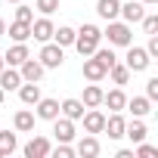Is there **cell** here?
<instances>
[{"label":"cell","instance_id":"cell-8","mask_svg":"<svg viewBox=\"0 0 158 158\" xmlns=\"http://www.w3.org/2000/svg\"><path fill=\"white\" fill-rule=\"evenodd\" d=\"M53 31H56V25L44 16V19H37V22H31V37L34 40H40V44H47L50 37H53Z\"/></svg>","mask_w":158,"mask_h":158},{"label":"cell","instance_id":"cell-35","mask_svg":"<svg viewBox=\"0 0 158 158\" xmlns=\"http://www.w3.org/2000/svg\"><path fill=\"white\" fill-rule=\"evenodd\" d=\"M146 96L158 99V77H149V81H146Z\"/></svg>","mask_w":158,"mask_h":158},{"label":"cell","instance_id":"cell-37","mask_svg":"<svg viewBox=\"0 0 158 158\" xmlns=\"http://www.w3.org/2000/svg\"><path fill=\"white\" fill-rule=\"evenodd\" d=\"M0 34H6V22L3 19H0Z\"/></svg>","mask_w":158,"mask_h":158},{"label":"cell","instance_id":"cell-41","mask_svg":"<svg viewBox=\"0 0 158 158\" xmlns=\"http://www.w3.org/2000/svg\"><path fill=\"white\" fill-rule=\"evenodd\" d=\"M6 3H22V0H6Z\"/></svg>","mask_w":158,"mask_h":158},{"label":"cell","instance_id":"cell-23","mask_svg":"<svg viewBox=\"0 0 158 158\" xmlns=\"http://www.w3.org/2000/svg\"><path fill=\"white\" fill-rule=\"evenodd\" d=\"M124 102H127L124 90H109V93H102V106H109L112 112H121V109H124Z\"/></svg>","mask_w":158,"mask_h":158},{"label":"cell","instance_id":"cell-18","mask_svg":"<svg viewBox=\"0 0 158 158\" xmlns=\"http://www.w3.org/2000/svg\"><path fill=\"white\" fill-rule=\"evenodd\" d=\"M19 84H22V74L19 71H13V68H3L0 71V90H19Z\"/></svg>","mask_w":158,"mask_h":158},{"label":"cell","instance_id":"cell-7","mask_svg":"<svg viewBox=\"0 0 158 158\" xmlns=\"http://www.w3.org/2000/svg\"><path fill=\"white\" fill-rule=\"evenodd\" d=\"M106 74H109V68H106L96 56H93V59H87V56H84V77H87V81H93V84H96V81H102Z\"/></svg>","mask_w":158,"mask_h":158},{"label":"cell","instance_id":"cell-40","mask_svg":"<svg viewBox=\"0 0 158 158\" xmlns=\"http://www.w3.org/2000/svg\"><path fill=\"white\" fill-rule=\"evenodd\" d=\"M0 106H3V90H0Z\"/></svg>","mask_w":158,"mask_h":158},{"label":"cell","instance_id":"cell-16","mask_svg":"<svg viewBox=\"0 0 158 158\" xmlns=\"http://www.w3.org/2000/svg\"><path fill=\"white\" fill-rule=\"evenodd\" d=\"M19 99H22L25 106H34V102L40 99V87H37V81H25V84H19Z\"/></svg>","mask_w":158,"mask_h":158},{"label":"cell","instance_id":"cell-20","mask_svg":"<svg viewBox=\"0 0 158 158\" xmlns=\"http://www.w3.org/2000/svg\"><path fill=\"white\" fill-rule=\"evenodd\" d=\"M130 112H133V118H143V115H149L152 112V99L149 96H133L130 102H124Z\"/></svg>","mask_w":158,"mask_h":158},{"label":"cell","instance_id":"cell-12","mask_svg":"<svg viewBox=\"0 0 158 158\" xmlns=\"http://www.w3.org/2000/svg\"><path fill=\"white\" fill-rule=\"evenodd\" d=\"M118 16H124V22L133 25V22H139V19L146 16V10H143L139 0H130V3H121V13H118Z\"/></svg>","mask_w":158,"mask_h":158},{"label":"cell","instance_id":"cell-10","mask_svg":"<svg viewBox=\"0 0 158 158\" xmlns=\"http://www.w3.org/2000/svg\"><path fill=\"white\" fill-rule=\"evenodd\" d=\"M28 56H31V53H28V47H25V44H16V47H10V50L3 53V62H6L10 68H19Z\"/></svg>","mask_w":158,"mask_h":158},{"label":"cell","instance_id":"cell-29","mask_svg":"<svg viewBox=\"0 0 158 158\" xmlns=\"http://www.w3.org/2000/svg\"><path fill=\"white\" fill-rule=\"evenodd\" d=\"M93 56H96V59H99V62H102L106 68H112V65L118 62V56L112 53V47H109V50H99V47H96V50H93Z\"/></svg>","mask_w":158,"mask_h":158},{"label":"cell","instance_id":"cell-21","mask_svg":"<svg viewBox=\"0 0 158 158\" xmlns=\"http://www.w3.org/2000/svg\"><path fill=\"white\" fill-rule=\"evenodd\" d=\"M13 124H16V130H19V133H31V130H34V112H28V109L16 112Z\"/></svg>","mask_w":158,"mask_h":158},{"label":"cell","instance_id":"cell-25","mask_svg":"<svg viewBox=\"0 0 158 158\" xmlns=\"http://www.w3.org/2000/svg\"><path fill=\"white\" fill-rule=\"evenodd\" d=\"M146 133H149V130H146V124H143L139 118H136V121H130V124H124V136H130L133 143H143V139H146Z\"/></svg>","mask_w":158,"mask_h":158},{"label":"cell","instance_id":"cell-30","mask_svg":"<svg viewBox=\"0 0 158 158\" xmlns=\"http://www.w3.org/2000/svg\"><path fill=\"white\" fill-rule=\"evenodd\" d=\"M16 22H34V10L31 6H25V3H19V10H16Z\"/></svg>","mask_w":158,"mask_h":158},{"label":"cell","instance_id":"cell-31","mask_svg":"<svg viewBox=\"0 0 158 158\" xmlns=\"http://www.w3.org/2000/svg\"><path fill=\"white\" fill-rule=\"evenodd\" d=\"M136 146H139V149H136V155H139V158H155V155H158V146H149L146 139H143V143H136Z\"/></svg>","mask_w":158,"mask_h":158},{"label":"cell","instance_id":"cell-27","mask_svg":"<svg viewBox=\"0 0 158 158\" xmlns=\"http://www.w3.org/2000/svg\"><path fill=\"white\" fill-rule=\"evenodd\" d=\"M53 37H56V44H59V47H71V44H74V28L62 25V28H56V31H53Z\"/></svg>","mask_w":158,"mask_h":158},{"label":"cell","instance_id":"cell-17","mask_svg":"<svg viewBox=\"0 0 158 158\" xmlns=\"http://www.w3.org/2000/svg\"><path fill=\"white\" fill-rule=\"evenodd\" d=\"M74 152H77V155H84V158H96V155H99V139L90 133V136H84L81 143H77Z\"/></svg>","mask_w":158,"mask_h":158},{"label":"cell","instance_id":"cell-4","mask_svg":"<svg viewBox=\"0 0 158 158\" xmlns=\"http://www.w3.org/2000/svg\"><path fill=\"white\" fill-rule=\"evenodd\" d=\"M124 59H127L124 65H127L130 71H146V68H149V62H152V59H149V53H146L143 47H133V44H130V50H127V56H124Z\"/></svg>","mask_w":158,"mask_h":158},{"label":"cell","instance_id":"cell-33","mask_svg":"<svg viewBox=\"0 0 158 158\" xmlns=\"http://www.w3.org/2000/svg\"><path fill=\"white\" fill-rule=\"evenodd\" d=\"M37 10H40L44 16H50V13L59 10V0H37Z\"/></svg>","mask_w":158,"mask_h":158},{"label":"cell","instance_id":"cell-36","mask_svg":"<svg viewBox=\"0 0 158 158\" xmlns=\"http://www.w3.org/2000/svg\"><path fill=\"white\" fill-rule=\"evenodd\" d=\"M146 53H149V56H158V37H155V34H149V47H146Z\"/></svg>","mask_w":158,"mask_h":158},{"label":"cell","instance_id":"cell-6","mask_svg":"<svg viewBox=\"0 0 158 158\" xmlns=\"http://www.w3.org/2000/svg\"><path fill=\"white\" fill-rule=\"evenodd\" d=\"M53 149V143L47 136H34L31 143H25V158H47Z\"/></svg>","mask_w":158,"mask_h":158},{"label":"cell","instance_id":"cell-2","mask_svg":"<svg viewBox=\"0 0 158 158\" xmlns=\"http://www.w3.org/2000/svg\"><path fill=\"white\" fill-rule=\"evenodd\" d=\"M106 37H109V44H115V47H130L133 44V34H130V25L127 22H109V28H106Z\"/></svg>","mask_w":158,"mask_h":158},{"label":"cell","instance_id":"cell-39","mask_svg":"<svg viewBox=\"0 0 158 158\" xmlns=\"http://www.w3.org/2000/svg\"><path fill=\"white\" fill-rule=\"evenodd\" d=\"M3 65H6V62H3V56H0V71H3Z\"/></svg>","mask_w":158,"mask_h":158},{"label":"cell","instance_id":"cell-22","mask_svg":"<svg viewBox=\"0 0 158 158\" xmlns=\"http://www.w3.org/2000/svg\"><path fill=\"white\" fill-rule=\"evenodd\" d=\"M96 13H99L106 22H112V19H118L121 3H118V0H99V3H96Z\"/></svg>","mask_w":158,"mask_h":158},{"label":"cell","instance_id":"cell-32","mask_svg":"<svg viewBox=\"0 0 158 158\" xmlns=\"http://www.w3.org/2000/svg\"><path fill=\"white\" fill-rule=\"evenodd\" d=\"M139 22H143V31L146 34H155L158 31V16H143Z\"/></svg>","mask_w":158,"mask_h":158},{"label":"cell","instance_id":"cell-14","mask_svg":"<svg viewBox=\"0 0 158 158\" xmlns=\"http://www.w3.org/2000/svg\"><path fill=\"white\" fill-rule=\"evenodd\" d=\"M124 118L118 115V112H112V118H106V127H102V133H109V139H121L124 136Z\"/></svg>","mask_w":158,"mask_h":158},{"label":"cell","instance_id":"cell-13","mask_svg":"<svg viewBox=\"0 0 158 158\" xmlns=\"http://www.w3.org/2000/svg\"><path fill=\"white\" fill-rule=\"evenodd\" d=\"M34 106H37V118H44V121L59 118V99H44V96H40Z\"/></svg>","mask_w":158,"mask_h":158},{"label":"cell","instance_id":"cell-26","mask_svg":"<svg viewBox=\"0 0 158 158\" xmlns=\"http://www.w3.org/2000/svg\"><path fill=\"white\" fill-rule=\"evenodd\" d=\"M10 37H13L16 44H25V40L31 37V25H28V22H13V25H10Z\"/></svg>","mask_w":158,"mask_h":158},{"label":"cell","instance_id":"cell-5","mask_svg":"<svg viewBox=\"0 0 158 158\" xmlns=\"http://www.w3.org/2000/svg\"><path fill=\"white\" fill-rule=\"evenodd\" d=\"M53 133H56V139L59 143H71L74 139V121L71 118H53Z\"/></svg>","mask_w":158,"mask_h":158},{"label":"cell","instance_id":"cell-3","mask_svg":"<svg viewBox=\"0 0 158 158\" xmlns=\"http://www.w3.org/2000/svg\"><path fill=\"white\" fill-rule=\"evenodd\" d=\"M37 59H40V65H44V68H59V65L65 62V53H62V47H59V44H50V40H47Z\"/></svg>","mask_w":158,"mask_h":158},{"label":"cell","instance_id":"cell-19","mask_svg":"<svg viewBox=\"0 0 158 158\" xmlns=\"http://www.w3.org/2000/svg\"><path fill=\"white\" fill-rule=\"evenodd\" d=\"M81 102H84V109H99V106H102V90H99L96 84H87Z\"/></svg>","mask_w":158,"mask_h":158},{"label":"cell","instance_id":"cell-24","mask_svg":"<svg viewBox=\"0 0 158 158\" xmlns=\"http://www.w3.org/2000/svg\"><path fill=\"white\" fill-rule=\"evenodd\" d=\"M16 146H19L16 133H10V130H0V158H10V155L16 152Z\"/></svg>","mask_w":158,"mask_h":158},{"label":"cell","instance_id":"cell-34","mask_svg":"<svg viewBox=\"0 0 158 158\" xmlns=\"http://www.w3.org/2000/svg\"><path fill=\"white\" fill-rule=\"evenodd\" d=\"M50 152H53L56 158H71V155H74V149H71L68 143H59V146H56V149H50Z\"/></svg>","mask_w":158,"mask_h":158},{"label":"cell","instance_id":"cell-1","mask_svg":"<svg viewBox=\"0 0 158 158\" xmlns=\"http://www.w3.org/2000/svg\"><path fill=\"white\" fill-rule=\"evenodd\" d=\"M99 40H102V31L96 25H84L81 31H74V50L81 56H93V50L99 47Z\"/></svg>","mask_w":158,"mask_h":158},{"label":"cell","instance_id":"cell-28","mask_svg":"<svg viewBox=\"0 0 158 158\" xmlns=\"http://www.w3.org/2000/svg\"><path fill=\"white\" fill-rule=\"evenodd\" d=\"M109 71H112V81H115V84H127V81H130V68L121 65V62H115Z\"/></svg>","mask_w":158,"mask_h":158},{"label":"cell","instance_id":"cell-9","mask_svg":"<svg viewBox=\"0 0 158 158\" xmlns=\"http://www.w3.org/2000/svg\"><path fill=\"white\" fill-rule=\"evenodd\" d=\"M81 121H84V130H87V133H102V127H106V115H102V112H96V109L84 112V115H81Z\"/></svg>","mask_w":158,"mask_h":158},{"label":"cell","instance_id":"cell-11","mask_svg":"<svg viewBox=\"0 0 158 158\" xmlns=\"http://www.w3.org/2000/svg\"><path fill=\"white\" fill-rule=\"evenodd\" d=\"M19 68H22V71H19V74H22V81H40V77H44V65H40L37 59H31V56H28Z\"/></svg>","mask_w":158,"mask_h":158},{"label":"cell","instance_id":"cell-15","mask_svg":"<svg viewBox=\"0 0 158 158\" xmlns=\"http://www.w3.org/2000/svg\"><path fill=\"white\" fill-rule=\"evenodd\" d=\"M59 112H62L65 118H71V121H81V115H84V102L74 99V96H71V99H62V102H59Z\"/></svg>","mask_w":158,"mask_h":158},{"label":"cell","instance_id":"cell-38","mask_svg":"<svg viewBox=\"0 0 158 158\" xmlns=\"http://www.w3.org/2000/svg\"><path fill=\"white\" fill-rule=\"evenodd\" d=\"M139 3H158V0H139Z\"/></svg>","mask_w":158,"mask_h":158}]
</instances>
